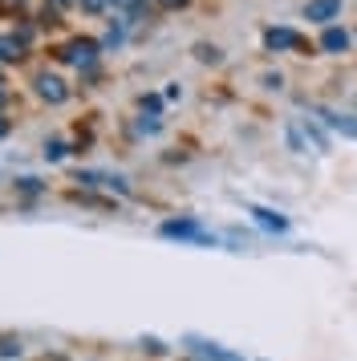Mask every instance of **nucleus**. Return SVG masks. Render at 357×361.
<instances>
[{
  "label": "nucleus",
  "instance_id": "obj_1",
  "mask_svg": "<svg viewBox=\"0 0 357 361\" xmlns=\"http://www.w3.org/2000/svg\"><path fill=\"white\" fill-rule=\"evenodd\" d=\"M159 231L167 235V240H187V244H215V235H211V231L203 228L199 219H167Z\"/></svg>",
  "mask_w": 357,
  "mask_h": 361
},
{
  "label": "nucleus",
  "instance_id": "obj_2",
  "mask_svg": "<svg viewBox=\"0 0 357 361\" xmlns=\"http://www.w3.org/2000/svg\"><path fill=\"white\" fill-rule=\"evenodd\" d=\"M183 345H187L199 361H243L240 353H231V349H224L219 341H207V337H199V333H187Z\"/></svg>",
  "mask_w": 357,
  "mask_h": 361
},
{
  "label": "nucleus",
  "instance_id": "obj_3",
  "mask_svg": "<svg viewBox=\"0 0 357 361\" xmlns=\"http://www.w3.org/2000/svg\"><path fill=\"white\" fill-rule=\"evenodd\" d=\"M97 53H102V45H97V41L78 37V41H69V45L61 49V61H69V66H78V69H94L97 66Z\"/></svg>",
  "mask_w": 357,
  "mask_h": 361
},
{
  "label": "nucleus",
  "instance_id": "obj_4",
  "mask_svg": "<svg viewBox=\"0 0 357 361\" xmlns=\"http://www.w3.org/2000/svg\"><path fill=\"white\" fill-rule=\"evenodd\" d=\"M317 118H321L329 130L345 134V138H357V114H341V110H329V106H321V110H317Z\"/></svg>",
  "mask_w": 357,
  "mask_h": 361
},
{
  "label": "nucleus",
  "instance_id": "obj_5",
  "mask_svg": "<svg viewBox=\"0 0 357 361\" xmlns=\"http://www.w3.org/2000/svg\"><path fill=\"white\" fill-rule=\"evenodd\" d=\"M341 4H345V0H308L305 4V20H313V25H329V20L341 13Z\"/></svg>",
  "mask_w": 357,
  "mask_h": 361
},
{
  "label": "nucleus",
  "instance_id": "obj_6",
  "mask_svg": "<svg viewBox=\"0 0 357 361\" xmlns=\"http://www.w3.org/2000/svg\"><path fill=\"white\" fill-rule=\"evenodd\" d=\"M37 94H41L45 102H53V106H61V102L69 98L65 82H61V78H53V73H41V78H37Z\"/></svg>",
  "mask_w": 357,
  "mask_h": 361
},
{
  "label": "nucleus",
  "instance_id": "obj_7",
  "mask_svg": "<svg viewBox=\"0 0 357 361\" xmlns=\"http://www.w3.org/2000/svg\"><path fill=\"white\" fill-rule=\"evenodd\" d=\"M264 45L272 53H289V49H301V37L292 33V29H268L264 33Z\"/></svg>",
  "mask_w": 357,
  "mask_h": 361
},
{
  "label": "nucleus",
  "instance_id": "obj_8",
  "mask_svg": "<svg viewBox=\"0 0 357 361\" xmlns=\"http://www.w3.org/2000/svg\"><path fill=\"white\" fill-rule=\"evenodd\" d=\"M349 45H353V37L345 33V29H333V25H329V29L321 33V49L325 53H345Z\"/></svg>",
  "mask_w": 357,
  "mask_h": 361
},
{
  "label": "nucleus",
  "instance_id": "obj_9",
  "mask_svg": "<svg viewBox=\"0 0 357 361\" xmlns=\"http://www.w3.org/2000/svg\"><path fill=\"white\" fill-rule=\"evenodd\" d=\"M252 219H256L264 231H289V219L280 212H268V207H252Z\"/></svg>",
  "mask_w": 357,
  "mask_h": 361
},
{
  "label": "nucleus",
  "instance_id": "obj_10",
  "mask_svg": "<svg viewBox=\"0 0 357 361\" xmlns=\"http://www.w3.org/2000/svg\"><path fill=\"white\" fill-rule=\"evenodd\" d=\"M301 130H305V142H313V147H317V154H329V134H325L313 118H305V126H301Z\"/></svg>",
  "mask_w": 357,
  "mask_h": 361
},
{
  "label": "nucleus",
  "instance_id": "obj_11",
  "mask_svg": "<svg viewBox=\"0 0 357 361\" xmlns=\"http://www.w3.org/2000/svg\"><path fill=\"white\" fill-rule=\"evenodd\" d=\"M20 57H25V41L0 33V61H20Z\"/></svg>",
  "mask_w": 357,
  "mask_h": 361
},
{
  "label": "nucleus",
  "instance_id": "obj_12",
  "mask_svg": "<svg viewBox=\"0 0 357 361\" xmlns=\"http://www.w3.org/2000/svg\"><path fill=\"white\" fill-rule=\"evenodd\" d=\"M0 357H20V341L16 337H0Z\"/></svg>",
  "mask_w": 357,
  "mask_h": 361
},
{
  "label": "nucleus",
  "instance_id": "obj_13",
  "mask_svg": "<svg viewBox=\"0 0 357 361\" xmlns=\"http://www.w3.org/2000/svg\"><path fill=\"white\" fill-rule=\"evenodd\" d=\"M45 159H49V163H61V159H65V142H57V138L45 142Z\"/></svg>",
  "mask_w": 357,
  "mask_h": 361
},
{
  "label": "nucleus",
  "instance_id": "obj_14",
  "mask_svg": "<svg viewBox=\"0 0 357 361\" xmlns=\"http://www.w3.org/2000/svg\"><path fill=\"white\" fill-rule=\"evenodd\" d=\"M289 147L296 150V154H305V138H301V130H296V126H289Z\"/></svg>",
  "mask_w": 357,
  "mask_h": 361
},
{
  "label": "nucleus",
  "instance_id": "obj_15",
  "mask_svg": "<svg viewBox=\"0 0 357 361\" xmlns=\"http://www.w3.org/2000/svg\"><path fill=\"white\" fill-rule=\"evenodd\" d=\"M199 61H219V49L215 45H199Z\"/></svg>",
  "mask_w": 357,
  "mask_h": 361
},
{
  "label": "nucleus",
  "instance_id": "obj_16",
  "mask_svg": "<svg viewBox=\"0 0 357 361\" xmlns=\"http://www.w3.org/2000/svg\"><path fill=\"white\" fill-rule=\"evenodd\" d=\"M106 45H122V25H118V29H110V33H106Z\"/></svg>",
  "mask_w": 357,
  "mask_h": 361
},
{
  "label": "nucleus",
  "instance_id": "obj_17",
  "mask_svg": "<svg viewBox=\"0 0 357 361\" xmlns=\"http://www.w3.org/2000/svg\"><path fill=\"white\" fill-rule=\"evenodd\" d=\"M16 183H20V191H29V195H32V191H41V183H37V179H16Z\"/></svg>",
  "mask_w": 357,
  "mask_h": 361
},
{
  "label": "nucleus",
  "instance_id": "obj_18",
  "mask_svg": "<svg viewBox=\"0 0 357 361\" xmlns=\"http://www.w3.org/2000/svg\"><path fill=\"white\" fill-rule=\"evenodd\" d=\"M4 134H8V122H4V118H0V138H4Z\"/></svg>",
  "mask_w": 357,
  "mask_h": 361
},
{
  "label": "nucleus",
  "instance_id": "obj_19",
  "mask_svg": "<svg viewBox=\"0 0 357 361\" xmlns=\"http://www.w3.org/2000/svg\"><path fill=\"white\" fill-rule=\"evenodd\" d=\"M53 4H61V8H65V4H73V0H53Z\"/></svg>",
  "mask_w": 357,
  "mask_h": 361
},
{
  "label": "nucleus",
  "instance_id": "obj_20",
  "mask_svg": "<svg viewBox=\"0 0 357 361\" xmlns=\"http://www.w3.org/2000/svg\"><path fill=\"white\" fill-rule=\"evenodd\" d=\"M0 102H4V90H0Z\"/></svg>",
  "mask_w": 357,
  "mask_h": 361
},
{
  "label": "nucleus",
  "instance_id": "obj_21",
  "mask_svg": "<svg viewBox=\"0 0 357 361\" xmlns=\"http://www.w3.org/2000/svg\"><path fill=\"white\" fill-rule=\"evenodd\" d=\"M167 4H178V0H167Z\"/></svg>",
  "mask_w": 357,
  "mask_h": 361
}]
</instances>
